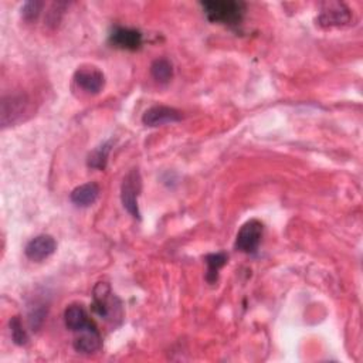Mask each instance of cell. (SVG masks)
<instances>
[{
  "label": "cell",
  "mask_w": 363,
  "mask_h": 363,
  "mask_svg": "<svg viewBox=\"0 0 363 363\" xmlns=\"http://www.w3.org/2000/svg\"><path fill=\"white\" fill-rule=\"evenodd\" d=\"M150 74L159 84H167L173 77L172 62L166 58H157L150 65Z\"/></svg>",
  "instance_id": "obj_15"
},
{
  "label": "cell",
  "mask_w": 363,
  "mask_h": 363,
  "mask_svg": "<svg viewBox=\"0 0 363 363\" xmlns=\"http://www.w3.org/2000/svg\"><path fill=\"white\" fill-rule=\"evenodd\" d=\"M204 259L207 264L206 281L208 284H214L218 279V271L225 265L228 257L225 252H213V254H207Z\"/></svg>",
  "instance_id": "obj_14"
},
{
  "label": "cell",
  "mask_w": 363,
  "mask_h": 363,
  "mask_svg": "<svg viewBox=\"0 0 363 363\" xmlns=\"http://www.w3.org/2000/svg\"><path fill=\"white\" fill-rule=\"evenodd\" d=\"M48 306L44 302L40 301H34V303L30 305L28 308V325L33 330H38L45 319Z\"/></svg>",
  "instance_id": "obj_17"
},
{
  "label": "cell",
  "mask_w": 363,
  "mask_h": 363,
  "mask_svg": "<svg viewBox=\"0 0 363 363\" xmlns=\"http://www.w3.org/2000/svg\"><path fill=\"white\" fill-rule=\"evenodd\" d=\"M204 14L211 23H218L224 26H238L242 20L245 4L235 0H210L200 3Z\"/></svg>",
  "instance_id": "obj_1"
},
{
  "label": "cell",
  "mask_w": 363,
  "mask_h": 363,
  "mask_svg": "<svg viewBox=\"0 0 363 363\" xmlns=\"http://www.w3.org/2000/svg\"><path fill=\"white\" fill-rule=\"evenodd\" d=\"M111 146H112V140H108L106 143L98 146L96 149H94L89 155H88V166L96 170H104L108 162V155L111 152Z\"/></svg>",
  "instance_id": "obj_16"
},
{
  "label": "cell",
  "mask_w": 363,
  "mask_h": 363,
  "mask_svg": "<svg viewBox=\"0 0 363 363\" xmlns=\"http://www.w3.org/2000/svg\"><path fill=\"white\" fill-rule=\"evenodd\" d=\"M182 112L176 108L166 106V105H155L145 111L142 115V122L146 126H160L166 123H173L182 121Z\"/></svg>",
  "instance_id": "obj_9"
},
{
  "label": "cell",
  "mask_w": 363,
  "mask_h": 363,
  "mask_svg": "<svg viewBox=\"0 0 363 363\" xmlns=\"http://www.w3.org/2000/svg\"><path fill=\"white\" fill-rule=\"evenodd\" d=\"M98 196H99V186L91 182V183H85L75 187L71 191L69 199L78 207H88L96 201Z\"/></svg>",
  "instance_id": "obj_12"
},
{
  "label": "cell",
  "mask_w": 363,
  "mask_h": 363,
  "mask_svg": "<svg viewBox=\"0 0 363 363\" xmlns=\"http://www.w3.org/2000/svg\"><path fill=\"white\" fill-rule=\"evenodd\" d=\"M350 21V10L345 3L326 1L320 7L318 23L322 27H339Z\"/></svg>",
  "instance_id": "obj_5"
},
{
  "label": "cell",
  "mask_w": 363,
  "mask_h": 363,
  "mask_svg": "<svg viewBox=\"0 0 363 363\" xmlns=\"http://www.w3.org/2000/svg\"><path fill=\"white\" fill-rule=\"evenodd\" d=\"M142 190V177L138 169H130L121 184V201L123 208L135 218H140L138 197Z\"/></svg>",
  "instance_id": "obj_2"
},
{
  "label": "cell",
  "mask_w": 363,
  "mask_h": 363,
  "mask_svg": "<svg viewBox=\"0 0 363 363\" xmlns=\"http://www.w3.org/2000/svg\"><path fill=\"white\" fill-rule=\"evenodd\" d=\"M102 346V339L98 330H85L74 340V349L82 354H92Z\"/></svg>",
  "instance_id": "obj_13"
},
{
  "label": "cell",
  "mask_w": 363,
  "mask_h": 363,
  "mask_svg": "<svg viewBox=\"0 0 363 363\" xmlns=\"http://www.w3.org/2000/svg\"><path fill=\"white\" fill-rule=\"evenodd\" d=\"M41 9H43V1H38V0L27 1L21 7V17L26 21H33V20H35L38 17Z\"/></svg>",
  "instance_id": "obj_19"
},
{
  "label": "cell",
  "mask_w": 363,
  "mask_h": 363,
  "mask_svg": "<svg viewBox=\"0 0 363 363\" xmlns=\"http://www.w3.org/2000/svg\"><path fill=\"white\" fill-rule=\"evenodd\" d=\"M119 299L113 296L111 292V288L105 282H98L94 288V301H92V311L99 315L101 318H109L112 313H115V309H119L121 305L115 306V302Z\"/></svg>",
  "instance_id": "obj_6"
},
{
  "label": "cell",
  "mask_w": 363,
  "mask_h": 363,
  "mask_svg": "<svg viewBox=\"0 0 363 363\" xmlns=\"http://www.w3.org/2000/svg\"><path fill=\"white\" fill-rule=\"evenodd\" d=\"M57 250V242L50 234H40L28 241L24 248L26 257L34 262H41L54 254Z\"/></svg>",
  "instance_id": "obj_8"
},
{
  "label": "cell",
  "mask_w": 363,
  "mask_h": 363,
  "mask_svg": "<svg viewBox=\"0 0 363 363\" xmlns=\"http://www.w3.org/2000/svg\"><path fill=\"white\" fill-rule=\"evenodd\" d=\"M10 333H11V339L16 345L23 346L28 342V335L23 326V322L20 319V316H13L10 320Z\"/></svg>",
  "instance_id": "obj_18"
},
{
  "label": "cell",
  "mask_w": 363,
  "mask_h": 363,
  "mask_svg": "<svg viewBox=\"0 0 363 363\" xmlns=\"http://www.w3.org/2000/svg\"><path fill=\"white\" fill-rule=\"evenodd\" d=\"M28 99L23 94H13L3 96L1 99V126L6 128L9 125H14L21 121L23 115L27 112Z\"/></svg>",
  "instance_id": "obj_4"
},
{
  "label": "cell",
  "mask_w": 363,
  "mask_h": 363,
  "mask_svg": "<svg viewBox=\"0 0 363 363\" xmlns=\"http://www.w3.org/2000/svg\"><path fill=\"white\" fill-rule=\"evenodd\" d=\"M262 233H264V225L259 220H255V218L248 220L241 225L240 231L237 233L235 248L245 254H254L259 247Z\"/></svg>",
  "instance_id": "obj_3"
},
{
  "label": "cell",
  "mask_w": 363,
  "mask_h": 363,
  "mask_svg": "<svg viewBox=\"0 0 363 363\" xmlns=\"http://www.w3.org/2000/svg\"><path fill=\"white\" fill-rule=\"evenodd\" d=\"M64 322L67 329L72 332H85V330H98L96 325L89 318L88 312L81 303H71L64 311Z\"/></svg>",
  "instance_id": "obj_7"
},
{
  "label": "cell",
  "mask_w": 363,
  "mask_h": 363,
  "mask_svg": "<svg viewBox=\"0 0 363 363\" xmlns=\"http://www.w3.org/2000/svg\"><path fill=\"white\" fill-rule=\"evenodd\" d=\"M75 84L88 94H98L105 85V77L102 71L95 67L78 68L74 74Z\"/></svg>",
  "instance_id": "obj_10"
},
{
  "label": "cell",
  "mask_w": 363,
  "mask_h": 363,
  "mask_svg": "<svg viewBox=\"0 0 363 363\" xmlns=\"http://www.w3.org/2000/svg\"><path fill=\"white\" fill-rule=\"evenodd\" d=\"M142 33L133 28L115 27L109 34V43L122 50H139L142 47Z\"/></svg>",
  "instance_id": "obj_11"
}]
</instances>
